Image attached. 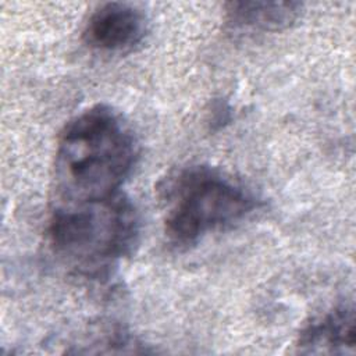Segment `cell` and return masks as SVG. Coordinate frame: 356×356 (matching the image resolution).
I'll use <instances>...</instances> for the list:
<instances>
[{
	"mask_svg": "<svg viewBox=\"0 0 356 356\" xmlns=\"http://www.w3.org/2000/svg\"><path fill=\"white\" fill-rule=\"evenodd\" d=\"M83 349L78 353H146L149 352L132 334L117 325H100L89 328L76 343Z\"/></svg>",
	"mask_w": 356,
	"mask_h": 356,
	"instance_id": "52a82bcc",
	"label": "cell"
},
{
	"mask_svg": "<svg viewBox=\"0 0 356 356\" xmlns=\"http://www.w3.org/2000/svg\"><path fill=\"white\" fill-rule=\"evenodd\" d=\"M159 196L164 234L177 248H189L213 232L229 229L260 207L248 186L204 164H191L168 174L159 185Z\"/></svg>",
	"mask_w": 356,
	"mask_h": 356,
	"instance_id": "3957f363",
	"label": "cell"
},
{
	"mask_svg": "<svg viewBox=\"0 0 356 356\" xmlns=\"http://www.w3.org/2000/svg\"><path fill=\"white\" fill-rule=\"evenodd\" d=\"M147 31V18L138 6L110 1L100 4L89 15L82 31V39L95 51L122 54L140 46Z\"/></svg>",
	"mask_w": 356,
	"mask_h": 356,
	"instance_id": "277c9868",
	"label": "cell"
},
{
	"mask_svg": "<svg viewBox=\"0 0 356 356\" xmlns=\"http://www.w3.org/2000/svg\"><path fill=\"white\" fill-rule=\"evenodd\" d=\"M355 332L353 303L342 302L306 323L295 348L306 355H353Z\"/></svg>",
	"mask_w": 356,
	"mask_h": 356,
	"instance_id": "5b68a950",
	"label": "cell"
},
{
	"mask_svg": "<svg viewBox=\"0 0 356 356\" xmlns=\"http://www.w3.org/2000/svg\"><path fill=\"white\" fill-rule=\"evenodd\" d=\"M53 253L86 280L110 277L139 242L140 220L124 193L86 202H56L46 228Z\"/></svg>",
	"mask_w": 356,
	"mask_h": 356,
	"instance_id": "7a4b0ae2",
	"label": "cell"
},
{
	"mask_svg": "<svg viewBox=\"0 0 356 356\" xmlns=\"http://www.w3.org/2000/svg\"><path fill=\"white\" fill-rule=\"evenodd\" d=\"M300 13L302 4L292 1H231L225 4L224 19L235 33H268L289 28Z\"/></svg>",
	"mask_w": 356,
	"mask_h": 356,
	"instance_id": "8992f818",
	"label": "cell"
},
{
	"mask_svg": "<svg viewBox=\"0 0 356 356\" xmlns=\"http://www.w3.org/2000/svg\"><path fill=\"white\" fill-rule=\"evenodd\" d=\"M138 159L139 142L125 117L104 103L86 107L57 139L56 202H86L122 192Z\"/></svg>",
	"mask_w": 356,
	"mask_h": 356,
	"instance_id": "6da1fadb",
	"label": "cell"
}]
</instances>
